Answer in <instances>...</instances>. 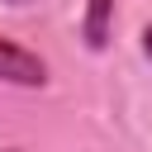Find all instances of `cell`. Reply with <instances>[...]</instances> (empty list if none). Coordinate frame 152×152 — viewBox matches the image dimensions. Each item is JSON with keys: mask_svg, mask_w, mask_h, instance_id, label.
<instances>
[{"mask_svg": "<svg viewBox=\"0 0 152 152\" xmlns=\"http://www.w3.org/2000/svg\"><path fill=\"white\" fill-rule=\"evenodd\" d=\"M0 81H10V86H43L48 81V66H43L38 52L0 38Z\"/></svg>", "mask_w": 152, "mask_h": 152, "instance_id": "obj_1", "label": "cell"}, {"mask_svg": "<svg viewBox=\"0 0 152 152\" xmlns=\"http://www.w3.org/2000/svg\"><path fill=\"white\" fill-rule=\"evenodd\" d=\"M109 28H114V0H90L86 5V24H81V33H86V48H109Z\"/></svg>", "mask_w": 152, "mask_h": 152, "instance_id": "obj_2", "label": "cell"}, {"mask_svg": "<svg viewBox=\"0 0 152 152\" xmlns=\"http://www.w3.org/2000/svg\"><path fill=\"white\" fill-rule=\"evenodd\" d=\"M142 52L152 57V24H147V33H142Z\"/></svg>", "mask_w": 152, "mask_h": 152, "instance_id": "obj_3", "label": "cell"}, {"mask_svg": "<svg viewBox=\"0 0 152 152\" xmlns=\"http://www.w3.org/2000/svg\"><path fill=\"white\" fill-rule=\"evenodd\" d=\"M10 5H28V0H10Z\"/></svg>", "mask_w": 152, "mask_h": 152, "instance_id": "obj_4", "label": "cell"}]
</instances>
